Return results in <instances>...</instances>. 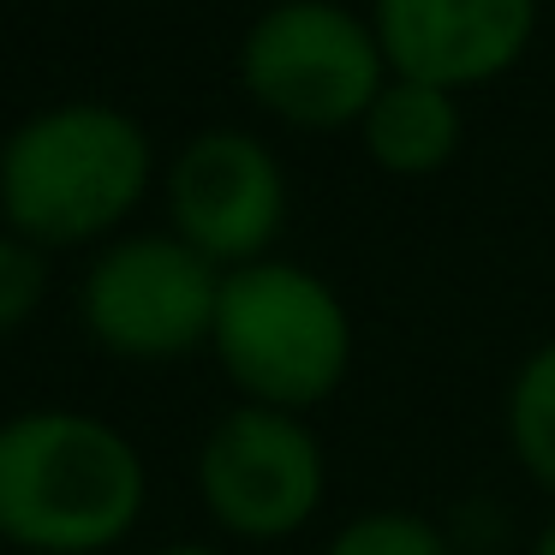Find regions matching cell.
<instances>
[{"mask_svg":"<svg viewBox=\"0 0 555 555\" xmlns=\"http://www.w3.org/2000/svg\"><path fill=\"white\" fill-rule=\"evenodd\" d=\"M150 466L120 424L30 406L0 424V543L30 555H102L132 538Z\"/></svg>","mask_w":555,"mask_h":555,"instance_id":"1","label":"cell"},{"mask_svg":"<svg viewBox=\"0 0 555 555\" xmlns=\"http://www.w3.org/2000/svg\"><path fill=\"white\" fill-rule=\"evenodd\" d=\"M150 185L156 144L114 102H54L0 144V221L42 251L120 240Z\"/></svg>","mask_w":555,"mask_h":555,"instance_id":"2","label":"cell"},{"mask_svg":"<svg viewBox=\"0 0 555 555\" xmlns=\"http://www.w3.org/2000/svg\"><path fill=\"white\" fill-rule=\"evenodd\" d=\"M221 376L240 400L281 412H311L352 376L359 328L340 287L293 257H257L221 275V305L209 328Z\"/></svg>","mask_w":555,"mask_h":555,"instance_id":"3","label":"cell"},{"mask_svg":"<svg viewBox=\"0 0 555 555\" xmlns=\"http://www.w3.org/2000/svg\"><path fill=\"white\" fill-rule=\"evenodd\" d=\"M240 90L263 120L299 138L359 132L364 108L388 85V54L371 13L347 0H275L240 37Z\"/></svg>","mask_w":555,"mask_h":555,"instance_id":"4","label":"cell"},{"mask_svg":"<svg viewBox=\"0 0 555 555\" xmlns=\"http://www.w3.org/2000/svg\"><path fill=\"white\" fill-rule=\"evenodd\" d=\"M221 275L180 233H120L90 257L78 317L90 340L126 364H173L209 347Z\"/></svg>","mask_w":555,"mask_h":555,"instance_id":"5","label":"cell"},{"mask_svg":"<svg viewBox=\"0 0 555 555\" xmlns=\"http://www.w3.org/2000/svg\"><path fill=\"white\" fill-rule=\"evenodd\" d=\"M197 502L228 538H299L328 502V454L305 412L240 400L197 448Z\"/></svg>","mask_w":555,"mask_h":555,"instance_id":"6","label":"cell"},{"mask_svg":"<svg viewBox=\"0 0 555 555\" xmlns=\"http://www.w3.org/2000/svg\"><path fill=\"white\" fill-rule=\"evenodd\" d=\"M162 197H168V233H180L216 269L275 257L293 209L281 156L245 126H204L185 138L162 168Z\"/></svg>","mask_w":555,"mask_h":555,"instance_id":"7","label":"cell"},{"mask_svg":"<svg viewBox=\"0 0 555 555\" xmlns=\"http://www.w3.org/2000/svg\"><path fill=\"white\" fill-rule=\"evenodd\" d=\"M371 25L395 78L472 96L526 66L543 0H371Z\"/></svg>","mask_w":555,"mask_h":555,"instance_id":"8","label":"cell"},{"mask_svg":"<svg viewBox=\"0 0 555 555\" xmlns=\"http://www.w3.org/2000/svg\"><path fill=\"white\" fill-rule=\"evenodd\" d=\"M352 138L364 162L388 180H436L442 168H454L466 144V96L418 78H388Z\"/></svg>","mask_w":555,"mask_h":555,"instance_id":"9","label":"cell"},{"mask_svg":"<svg viewBox=\"0 0 555 555\" xmlns=\"http://www.w3.org/2000/svg\"><path fill=\"white\" fill-rule=\"evenodd\" d=\"M502 430L514 466L555 495V340H538L526 359L514 364L502 395Z\"/></svg>","mask_w":555,"mask_h":555,"instance_id":"10","label":"cell"},{"mask_svg":"<svg viewBox=\"0 0 555 555\" xmlns=\"http://www.w3.org/2000/svg\"><path fill=\"white\" fill-rule=\"evenodd\" d=\"M323 555H454V543L418 507H364L328 531Z\"/></svg>","mask_w":555,"mask_h":555,"instance_id":"11","label":"cell"},{"mask_svg":"<svg viewBox=\"0 0 555 555\" xmlns=\"http://www.w3.org/2000/svg\"><path fill=\"white\" fill-rule=\"evenodd\" d=\"M42 293H49V257L42 245L18 240L13 228L0 233V335H13L37 317Z\"/></svg>","mask_w":555,"mask_h":555,"instance_id":"12","label":"cell"},{"mask_svg":"<svg viewBox=\"0 0 555 555\" xmlns=\"http://www.w3.org/2000/svg\"><path fill=\"white\" fill-rule=\"evenodd\" d=\"M531 555H555V514L538 526V538H531Z\"/></svg>","mask_w":555,"mask_h":555,"instance_id":"13","label":"cell"},{"mask_svg":"<svg viewBox=\"0 0 555 555\" xmlns=\"http://www.w3.org/2000/svg\"><path fill=\"white\" fill-rule=\"evenodd\" d=\"M150 555H221V550H209V543H162V550H150Z\"/></svg>","mask_w":555,"mask_h":555,"instance_id":"14","label":"cell"}]
</instances>
